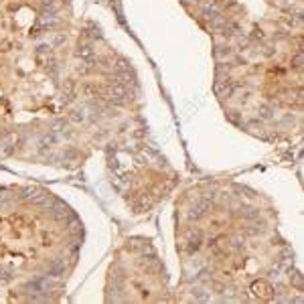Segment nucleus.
<instances>
[{
  "mask_svg": "<svg viewBox=\"0 0 304 304\" xmlns=\"http://www.w3.org/2000/svg\"><path fill=\"white\" fill-rule=\"evenodd\" d=\"M105 98H108L110 103L124 105V103H128V101L132 100V92H130V87H126V85L114 81V83L108 85V90H105Z\"/></svg>",
  "mask_w": 304,
  "mask_h": 304,
  "instance_id": "f257e3e1",
  "label": "nucleus"
},
{
  "mask_svg": "<svg viewBox=\"0 0 304 304\" xmlns=\"http://www.w3.org/2000/svg\"><path fill=\"white\" fill-rule=\"evenodd\" d=\"M209 207H211V203L207 197H199L197 201L191 205V209H189V219H195V221H199L203 217H207V213H209Z\"/></svg>",
  "mask_w": 304,
  "mask_h": 304,
  "instance_id": "f03ea898",
  "label": "nucleus"
},
{
  "mask_svg": "<svg viewBox=\"0 0 304 304\" xmlns=\"http://www.w3.org/2000/svg\"><path fill=\"white\" fill-rule=\"evenodd\" d=\"M201 245H203V234L201 231H195V234H191L189 236V239L185 241V254L187 256H193V254H197L199 249H201Z\"/></svg>",
  "mask_w": 304,
  "mask_h": 304,
  "instance_id": "7ed1b4c3",
  "label": "nucleus"
},
{
  "mask_svg": "<svg viewBox=\"0 0 304 304\" xmlns=\"http://www.w3.org/2000/svg\"><path fill=\"white\" fill-rule=\"evenodd\" d=\"M75 55L81 59V61H98V57H96V49L87 43V45H79L77 47V51H75Z\"/></svg>",
  "mask_w": 304,
  "mask_h": 304,
  "instance_id": "20e7f679",
  "label": "nucleus"
},
{
  "mask_svg": "<svg viewBox=\"0 0 304 304\" xmlns=\"http://www.w3.org/2000/svg\"><path fill=\"white\" fill-rule=\"evenodd\" d=\"M65 258H55L51 264H49V276H53V278H61L63 274H65Z\"/></svg>",
  "mask_w": 304,
  "mask_h": 304,
  "instance_id": "39448f33",
  "label": "nucleus"
},
{
  "mask_svg": "<svg viewBox=\"0 0 304 304\" xmlns=\"http://www.w3.org/2000/svg\"><path fill=\"white\" fill-rule=\"evenodd\" d=\"M71 118H73L75 122H87V120H90V112H87V105L75 108V110H73V114H71Z\"/></svg>",
  "mask_w": 304,
  "mask_h": 304,
  "instance_id": "423d86ee",
  "label": "nucleus"
},
{
  "mask_svg": "<svg viewBox=\"0 0 304 304\" xmlns=\"http://www.w3.org/2000/svg\"><path fill=\"white\" fill-rule=\"evenodd\" d=\"M14 278V270L12 266H6V264H0V284H6Z\"/></svg>",
  "mask_w": 304,
  "mask_h": 304,
  "instance_id": "0eeeda50",
  "label": "nucleus"
},
{
  "mask_svg": "<svg viewBox=\"0 0 304 304\" xmlns=\"http://www.w3.org/2000/svg\"><path fill=\"white\" fill-rule=\"evenodd\" d=\"M245 247V239L241 236H234L229 237V249H234V252H239V249H243Z\"/></svg>",
  "mask_w": 304,
  "mask_h": 304,
  "instance_id": "6e6552de",
  "label": "nucleus"
},
{
  "mask_svg": "<svg viewBox=\"0 0 304 304\" xmlns=\"http://www.w3.org/2000/svg\"><path fill=\"white\" fill-rule=\"evenodd\" d=\"M229 55H231L229 45H217V47H215V57H217V59H221V57H229Z\"/></svg>",
  "mask_w": 304,
  "mask_h": 304,
  "instance_id": "1a4fd4ad",
  "label": "nucleus"
},
{
  "mask_svg": "<svg viewBox=\"0 0 304 304\" xmlns=\"http://www.w3.org/2000/svg\"><path fill=\"white\" fill-rule=\"evenodd\" d=\"M302 63H304V53L302 51H296V55H294V59H292V69L300 71V69H302Z\"/></svg>",
  "mask_w": 304,
  "mask_h": 304,
  "instance_id": "9d476101",
  "label": "nucleus"
}]
</instances>
